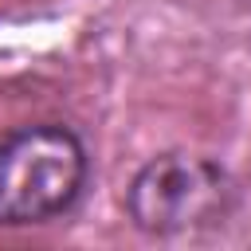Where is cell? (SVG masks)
I'll use <instances>...</instances> for the list:
<instances>
[{"label": "cell", "instance_id": "1", "mask_svg": "<svg viewBox=\"0 0 251 251\" xmlns=\"http://www.w3.org/2000/svg\"><path fill=\"white\" fill-rule=\"evenodd\" d=\"M90 157L59 122L20 126L0 137V227H27L63 216L86 184Z\"/></svg>", "mask_w": 251, "mask_h": 251}, {"label": "cell", "instance_id": "2", "mask_svg": "<svg viewBox=\"0 0 251 251\" xmlns=\"http://www.w3.org/2000/svg\"><path fill=\"white\" fill-rule=\"evenodd\" d=\"M122 204L137 231L184 235V231H200L231 212L235 180L216 157L169 149L133 173Z\"/></svg>", "mask_w": 251, "mask_h": 251}]
</instances>
